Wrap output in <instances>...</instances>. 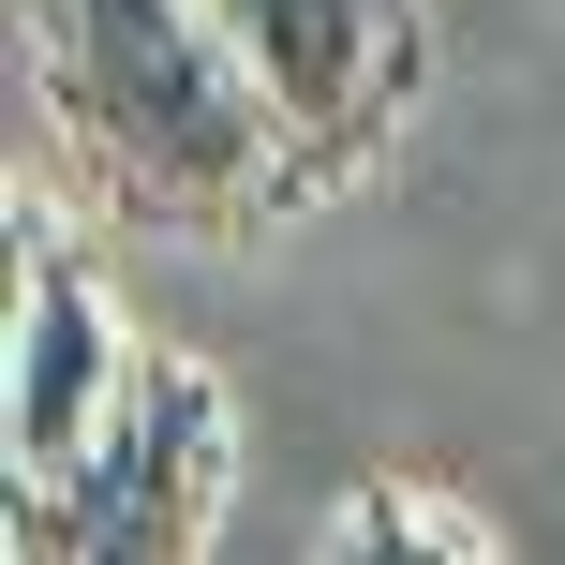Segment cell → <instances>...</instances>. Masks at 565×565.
Masks as SVG:
<instances>
[{"label":"cell","mask_w":565,"mask_h":565,"mask_svg":"<svg viewBox=\"0 0 565 565\" xmlns=\"http://www.w3.org/2000/svg\"><path fill=\"white\" fill-rule=\"evenodd\" d=\"M30 119L60 179L149 238H254L312 209L298 135L209 0H30Z\"/></svg>","instance_id":"6da1fadb"},{"label":"cell","mask_w":565,"mask_h":565,"mask_svg":"<svg viewBox=\"0 0 565 565\" xmlns=\"http://www.w3.org/2000/svg\"><path fill=\"white\" fill-rule=\"evenodd\" d=\"M224 491H238V402H224V372L179 358V342H135V387H119L105 431L15 507V551H60V565H179V551H209Z\"/></svg>","instance_id":"7a4b0ae2"},{"label":"cell","mask_w":565,"mask_h":565,"mask_svg":"<svg viewBox=\"0 0 565 565\" xmlns=\"http://www.w3.org/2000/svg\"><path fill=\"white\" fill-rule=\"evenodd\" d=\"M328 551H447V565H491L507 536H491V521H461L447 491H402V477H372L358 507L328 521Z\"/></svg>","instance_id":"5b68a950"},{"label":"cell","mask_w":565,"mask_h":565,"mask_svg":"<svg viewBox=\"0 0 565 565\" xmlns=\"http://www.w3.org/2000/svg\"><path fill=\"white\" fill-rule=\"evenodd\" d=\"M224 45L254 60V89L298 135V179L342 194V179L387 164V135L417 119V60H431V15L417 0H209Z\"/></svg>","instance_id":"3957f363"},{"label":"cell","mask_w":565,"mask_h":565,"mask_svg":"<svg viewBox=\"0 0 565 565\" xmlns=\"http://www.w3.org/2000/svg\"><path fill=\"white\" fill-rule=\"evenodd\" d=\"M119 387H135V342H119L105 282L75 268V238H45V209H15V312H0V477H15V507L105 431Z\"/></svg>","instance_id":"277c9868"}]
</instances>
